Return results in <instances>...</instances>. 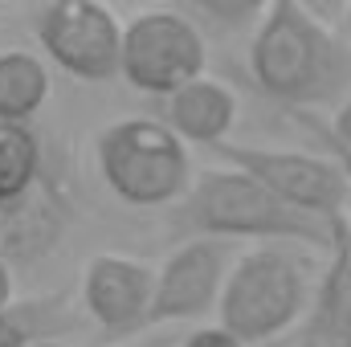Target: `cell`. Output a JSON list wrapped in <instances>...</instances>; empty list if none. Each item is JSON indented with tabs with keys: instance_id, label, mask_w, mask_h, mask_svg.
<instances>
[{
	"instance_id": "cell-2",
	"label": "cell",
	"mask_w": 351,
	"mask_h": 347,
	"mask_svg": "<svg viewBox=\"0 0 351 347\" xmlns=\"http://www.w3.org/2000/svg\"><path fill=\"white\" fill-rule=\"evenodd\" d=\"M176 221L196 237H217V241L258 237L262 246H306V250H335L339 233L323 221L294 213L274 192H265L258 180L233 168L196 176L192 192L180 200Z\"/></svg>"
},
{
	"instance_id": "cell-7",
	"label": "cell",
	"mask_w": 351,
	"mask_h": 347,
	"mask_svg": "<svg viewBox=\"0 0 351 347\" xmlns=\"http://www.w3.org/2000/svg\"><path fill=\"white\" fill-rule=\"evenodd\" d=\"M37 41L45 49V58L78 82L119 78L123 21L98 0H53V4H45L37 12Z\"/></svg>"
},
{
	"instance_id": "cell-14",
	"label": "cell",
	"mask_w": 351,
	"mask_h": 347,
	"mask_svg": "<svg viewBox=\"0 0 351 347\" xmlns=\"http://www.w3.org/2000/svg\"><path fill=\"white\" fill-rule=\"evenodd\" d=\"M66 319L58 298H37V302H12L8 311H0V347H33L49 339V331H58Z\"/></svg>"
},
{
	"instance_id": "cell-3",
	"label": "cell",
	"mask_w": 351,
	"mask_h": 347,
	"mask_svg": "<svg viewBox=\"0 0 351 347\" xmlns=\"http://www.w3.org/2000/svg\"><path fill=\"white\" fill-rule=\"evenodd\" d=\"M102 184L131 208H164L192 192L196 168L184 139L160 119H114L94 139Z\"/></svg>"
},
{
	"instance_id": "cell-9",
	"label": "cell",
	"mask_w": 351,
	"mask_h": 347,
	"mask_svg": "<svg viewBox=\"0 0 351 347\" xmlns=\"http://www.w3.org/2000/svg\"><path fill=\"white\" fill-rule=\"evenodd\" d=\"M152 298L156 270L139 258L94 254L82 270V307L110 339L152 327Z\"/></svg>"
},
{
	"instance_id": "cell-4",
	"label": "cell",
	"mask_w": 351,
	"mask_h": 347,
	"mask_svg": "<svg viewBox=\"0 0 351 347\" xmlns=\"http://www.w3.org/2000/svg\"><path fill=\"white\" fill-rule=\"evenodd\" d=\"M311 294V265L302 254L290 246H258L233 261L217 302V327L237 335L245 347L269 344L302 319Z\"/></svg>"
},
{
	"instance_id": "cell-16",
	"label": "cell",
	"mask_w": 351,
	"mask_h": 347,
	"mask_svg": "<svg viewBox=\"0 0 351 347\" xmlns=\"http://www.w3.org/2000/svg\"><path fill=\"white\" fill-rule=\"evenodd\" d=\"M335 135H339V143L348 147V156H351V94L335 106Z\"/></svg>"
},
{
	"instance_id": "cell-1",
	"label": "cell",
	"mask_w": 351,
	"mask_h": 347,
	"mask_svg": "<svg viewBox=\"0 0 351 347\" xmlns=\"http://www.w3.org/2000/svg\"><path fill=\"white\" fill-rule=\"evenodd\" d=\"M250 70L282 106H339L351 94V49L302 0H274L262 8Z\"/></svg>"
},
{
	"instance_id": "cell-15",
	"label": "cell",
	"mask_w": 351,
	"mask_h": 347,
	"mask_svg": "<svg viewBox=\"0 0 351 347\" xmlns=\"http://www.w3.org/2000/svg\"><path fill=\"white\" fill-rule=\"evenodd\" d=\"M184 347H245L237 335H229L225 327H200V331H192Z\"/></svg>"
},
{
	"instance_id": "cell-8",
	"label": "cell",
	"mask_w": 351,
	"mask_h": 347,
	"mask_svg": "<svg viewBox=\"0 0 351 347\" xmlns=\"http://www.w3.org/2000/svg\"><path fill=\"white\" fill-rule=\"evenodd\" d=\"M233 246L217 237H192L172 250L156 270V298H152V327L160 323H192L217 311L225 278L233 270Z\"/></svg>"
},
{
	"instance_id": "cell-20",
	"label": "cell",
	"mask_w": 351,
	"mask_h": 347,
	"mask_svg": "<svg viewBox=\"0 0 351 347\" xmlns=\"http://www.w3.org/2000/svg\"><path fill=\"white\" fill-rule=\"evenodd\" d=\"M348 37H351V8H348Z\"/></svg>"
},
{
	"instance_id": "cell-12",
	"label": "cell",
	"mask_w": 351,
	"mask_h": 347,
	"mask_svg": "<svg viewBox=\"0 0 351 347\" xmlns=\"http://www.w3.org/2000/svg\"><path fill=\"white\" fill-rule=\"evenodd\" d=\"M49 66L29 49H0V123L29 127L49 98Z\"/></svg>"
},
{
	"instance_id": "cell-17",
	"label": "cell",
	"mask_w": 351,
	"mask_h": 347,
	"mask_svg": "<svg viewBox=\"0 0 351 347\" xmlns=\"http://www.w3.org/2000/svg\"><path fill=\"white\" fill-rule=\"evenodd\" d=\"M16 302V282H12V265L0 258V311H8Z\"/></svg>"
},
{
	"instance_id": "cell-13",
	"label": "cell",
	"mask_w": 351,
	"mask_h": 347,
	"mask_svg": "<svg viewBox=\"0 0 351 347\" xmlns=\"http://www.w3.org/2000/svg\"><path fill=\"white\" fill-rule=\"evenodd\" d=\"M41 180V139L29 127L0 123V208L25 200Z\"/></svg>"
},
{
	"instance_id": "cell-19",
	"label": "cell",
	"mask_w": 351,
	"mask_h": 347,
	"mask_svg": "<svg viewBox=\"0 0 351 347\" xmlns=\"http://www.w3.org/2000/svg\"><path fill=\"white\" fill-rule=\"evenodd\" d=\"M33 347H62V344H53V339H41V344H33Z\"/></svg>"
},
{
	"instance_id": "cell-5",
	"label": "cell",
	"mask_w": 351,
	"mask_h": 347,
	"mask_svg": "<svg viewBox=\"0 0 351 347\" xmlns=\"http://www.w3.org/2000/svg\"><path fill=\"white\" fill-rule=\"evenodd\" d=\"M208 45L200 25L180 8H143L123 25L119 78L139 94L172 98L176 90L204 78Z\"/></svg>"
},
{
	"instance_id": "cell-10",
	"label": "cell",
	"mask_w": 351,
	"mask_h": 347,
	"mask_svg": "<svg viewBox=\"0 0 351 347\" xmlns=\"http://www.w3.org/2000/svg\"><path fill=\"white\" fill-rule=\"evenodd\" d=\"M164 123L184 143L221 147V143H229V131L237 123V94H233V86L204 74V78L188 82L184 90H176L168 98V119Z\"/></svg>"
},
{
	"instance_id": "cell-11",
	"label": "cell",
	"mask_w": 351,
	"mask_h": 347,
	"mask_svg": "<svg viewBox=\"0 0 351 347\" xmlns=\"http://www.w3.org/2000/svg\"><path fill=\"white\" fill-rule=\"evenodd\" d=\"M311 347H351V261L331 250L327 274L311 294Z\"/></svg>"
},
{
	"instance_id": "cell-18",
	"label": "cell",
	"mask_w": 351,
	"mask_h": 347,
	"mask_svg": "<svg viewBox=\"0 0 351 347\" xmlns=\"http://www.w3.org/2000/svg\"><path fill=\"white\" fill-rule=\"evenodd\" d=\"M335 250H339V254L351 261V217L339 225V233H335Z\"/></svg>"
},
{
	"instance_id": "cell-6",
	"label": "cell",
	"mask_w": 351,
	"mask_h": 347,
	"mask_svg": "<svg viewBox=\"0 0 351 347\" xmlns=\"http://www.w3.org/2000/svg\"><path fill=\"white\" fill-rule=\"evenodd\" d=\"M217 156L233 172L258 180L265 192H274L294 213L339 229V217L351 200V172L339 168V160L286 147H250V143H221Z\"/></svg>"
}]
</instances>
